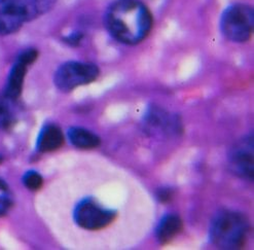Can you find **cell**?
Returning a JSON list of instances; mask_svg holds the SVG:
<instances>
[{
  "mask_svg": "<svg viewBox=\"0 0 254 250\" xmlns=\"http://www.w3.org/2000/svg\"><path fill=\"white\" fill-rule=\"evenodd\" d=\"M104 22L110 35L128 46L143 41L153 25L150 10L140 0H117L107 8Z\"/></svg>",
  "mask_w": 254,
  "mask_h": 250,
  "instance_id": "1",
  "label": "cell"
},
{
  "mask_svg": "<svg viewBox=\"0 0 254 250\" xmlns=\"http://www.w3.org/2000/svg\"><path fill=\"white\" fill-rule=\"evenodd\" d=\"M250 222L241 212L223 210L211 222L210 239L219 249H240L246 241Z\"/></svg>",
  "mask_w": 254,
  "mask_h": 250,
  "instance_id": "2",
  "label": "cell"
},
{
  "mask_svg": "<svg viewBox=\"0 0 254 250\" xmlns=\"http://www.w3.org/2000/svg\"><path fill=\"white\" fill-rule=\"evenodd\" d=\"M57 0H0V35L12 34L51 10Z\"/></svg>",
  "mask_w": 254,
  "mask_h": 250,
  "instance_id": "3",
  "label": "cell"
},
{
  "mask_svg": "<svg viewBox=\"0 0 254 250\" xmlns=\"http://www.w3.org/2000/svg\"><path fill=\"white\" fill-rule=\"evenodd\" d=\"M220 29L222 34L233 43H246L253 34V8L244 3L230 5L221 15Z\"/></svg>",
  "mask_w": 254,
  "mask_h": 250,
  "instance_id": "4",
  "label": "cell"
},
{
  "mask_svg": "<svg viewBox=\"0 0 254 250\" xmlns=\"http://www.w3.org/2000/svg\"><path fill=\"white\" fill-rule=\"evenodd\" d=\"M100 70L95 64L70 61L62 64L54 75V82L62 92H70L95 81Z\"/></svg>",
  "mask_w": 254,
  "mask_h": 250,
  "instance_id": "5",
  "label": "cell"
},
{
  "mask_svg": "<svg viewBox=\"0 0 254 250\" xmlns=\"http://www.w3.org/2000/svg\"><path fill=\"white\" fill-rule=\"evenodd\" d=\"M117 212L103 207L91 198L80 201L74 209L76 225L88 231H98L108 227L117 217Z\"/></svg>",
  "mask_w": 254,
  "mask_h": 250,
  "instance_id": "6",
  "label": "cell"
},
{
  "mask_svg": "<svg viewBox=\"0 0 254 250\" xmlns=\"http://www.w3.org/2000/svg\"><path fill=\"white\" fill-rule=\"evenodd\" d=\"M230 163L235 174L248 180H253V136L243 139L233 148L230 155Z\"/></svg>",
  "mask_w": 254,
  "mask_h": 250,
  "instance_id": "7",
  "label": "cell"
},
{
  "mask_svg": "<svg viewBox=\"0 0 254 250\" xmlns=\"http://www.w3.org/2000/svg\"><path fill=\"white\" fill-rule=\"evenodd\" d=\"M144 121V126L147 132L171 134L181 131V124L177 117L170 115L166 110L157 106H152L148 109Z\"/></svg>",
  "mask_w": 254,
  "mask_h": 250,
  "instance_id": "8",
  "label": "cell"
},
{
  "mask_svg": "<svg viewBox=\"0 0 254 250\" xmlns=\"http://www.w3.org/2000/svg\"><path fill=\"white\" fill-rule=\"evenodd\" d=\"M64 144V135L62 130L50 124L42 128L37 139V150L40 152H51L59 149Z\"/></svg>",
  "mask_w": 254,
  "mask_h": 250,
  "instance_id": "9",
  "label": "cell"
},
{
  "mask_svg": "<svg viewBox=\"0 0 254 250\" xmlns=\"http://www.w3.org/2000/svg\"><path fill=\"white\" fill-rule=\"evenodd\" d=\"M27 67L28 65L16 61V63L12 65L10 71L7 76L6 86L4 96L11 100H17L23 90L24 79L27 73Z\"/></svg>",
  "mask_w": 254,
  "mask_h": 250,
  "instance_id": "10",
  "label": "cell"
},
{
  "mask_svg": "<svg viewBox=\"0 0 254 250\" xmlns=\"http://www.w3.org/2000/svg\"><path fill=\"white\" fill-rule=\"evenodd\" d=\"M183 229V222L176 214H167L160 221L157 229V238L162 245L172 241Z\"/></svg>",
  "mask_w": 254,
  "mask_h": 250,
  "instance_id": "11",
  "label": "cell"
},
{
  "mask_svg": "<svg viewBox=\"0 0 254 250\" xmlns=\"http://www.w3.org/2000/svg\"><path fill=\"white\" fill-rule=\"evenodd\" d=\"M69 141L80 149H93L101 144V139L93 132L83 128H71L68 131Z\"/></svg>",
  "mask_w": 254,
  "mask_h": 250,
  "instance_id": "12",
  "label": "cell"
},
{
  "mask_svg": "<svg viewBox=\"0 0 254 250\" xmlns=\"http://www.w3.org/2000/svg\"><path fill=\"white\" fill-rule=\"evenodd\" d=\"M13 101L3 95L0 97V130L8 129L15 122L16 116L13 110Z\"/></svg>",
  "mask_w": 254,
  "mask_h": 250,
  "instance_id": "13",
  "label": "cell"
},
{
  "mask_svg": "<svg viewBox=\"0 0 254 250\" xmlns=\"http://www.w3.org/2000/svg\"><path fill=\"white\" fill-rule=\"evenodd\" d=\"M12 205V196L8 186L0 179V216L4 215Z\"/></svg>",
  "mask_w": 254,
  "mask_h": 250,
  "instance_id": "14",
  "label": "cell"
},
{
  "mask_svg": "<svg viewBox=\"0 0 254 250\" xmlns=\"http://www.w3.org/2000/svg\"><path fill=\"white\" fill-rule=\"evenodd\" d=\"M24 186L30 190H38L44 185V178L36 171H28L23 176Z\"/></svg>",
  "mask_w": 254,
  "mask_h": 250,
  "instance_id": "15",
  "label": "cell"
},
{
  "mask_svg": "<svg viewBox=\"0 0 254 250\" xmlns=\"http://www.w3.org/2000/svg\"><path fill=\"white\" fill-rule=\"evenodd\" d=\"M37 57H38V52L35 49H28L19 55L17 60L29 66L37 59Z\"/></svg>",
  "mask_w": 254,
  "mask_h": 250,
  "instance_id": "16",
  "label": "cell"
},
{
  "mask_svg": "<svg viewBox=\"0 0 254 250\" xmlns=\"http://www.w3.org/2000/svg\"><path fill=\"white\" fill-rule=\"evenodd\" d=\"M83 38V34L81 32H73L70 35H68L67 37L64 38L65 43H67L68 45L72 46V47H76L80 44V41Z\"/></svg>",
  "mask_w": 254,
  "mask_h": 250,
  "instance_id": "17",
  "label": "cell"
},
{
  "mask_svg": "<svg viewBox=\"0 0 254 250\" xmlns=\"http://www.w3.org/2000/svg\"><path fill=\"white\" fill-rule=\"evenodd\" d=\"M157 197L162 203L169 202L173 197V190L171 188H161L157 193Z\"/></svg>",
  "mask_w": 254,
  "mask_h": 250,
  "instance_id": "18",
  "label": "cell"
},
{
  "mask_svg": "<svg viewBox=\"0 0 254 250\" xmlns=\"http://www.w3.org/2000/svg\"><path fill=\"white\" fill-rule=\"evenodd\" d=\"M0 162H1V157H0Z\"/></svg>",
  "mask_w": 254,
  "mask_h": 250,
  "instance_id": "19",
  "label": "cell"
}]
</instances>
